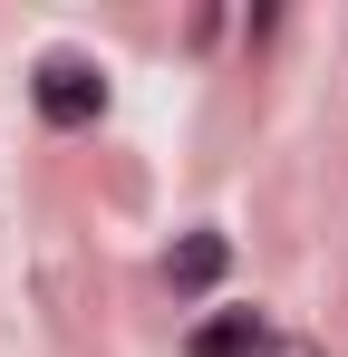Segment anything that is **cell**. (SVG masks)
<instances>
[{
  "label": "cell",
  "instance_id": "cell-1",
  "mask_svg": "<svg viewBox=\"0 0 348 357\" xmlns=\"http://www.w3.org/2000/svg\"><path fill=\"white\" fill-rule=\"evenodd\" d=\"M29 97H39V116H49V126L107 116V77H97V59H78V49H49V59L29 68Z\"/></svg>",
  "mask_w": 348,
  "mask_h": 357
},
{
  "label": "cell",
  "instance_id": "cell-2",
  "mask_svg": "<svg viewBox=\"0 0 348 357\" xmlns=\"http://www.w3.org/2000/svg\"><path fill=\"white\" fill-rule=\"evenodd\" d=\"M261 348H271V328H261L252 309H213V319L184 338V357H261Z\"/></svg>",
  "mask_w": 348,
  "mask_h": 357
},
{
  "label": "cell",
  "instance_id": "cell-4",
  "mask_svg": "<svg viewBox=\"0 0 348 357\" xmlns=\"http://www.w3.org/2000/svg\"><path fill=\"white\" fill-rule=\"evenodd\" d=\"M281 357H310V348H281Z\"/></svg>",
  "mask_w": 348,
  "mask_h": 357
},
{
  "label": "cell",
  "instance_id": "cell-3",
  "mask_svg": "<svg viewBox=\"0 0 348 357\" xmlns=\"http://www.w3.org/2000/svg\"><path fill=\"white\" fill-rule=\"evenodd\" d=\"M223 261H232L223 232H184V241H174V261H165V280L194 299V290H213V280H223Z\"/></svg>",
  "mask_w": 348,
  "mask_h": 357
}]
</instances>
